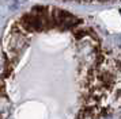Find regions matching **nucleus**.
<instances>
[{
    "instance_id": "nucleus-2",
    "label": "nucleus",
    "mask_w": 121,
    "mask_h": 119,
    "mask_svg": "<svg viewBox=\"0 0 121 119\" xmlns=\"http://www.w3.org/2000/svg\"><path fill=\"white\" fill-rule=\"evenodd\" d=\"M75 1H110V0H75Z\"/></svg>"
},
{
    "instance_id": "nucleus-1",
    "label": "nucleus",
    "mask_w": 121,
    "mask_h": 119,
    "mask_svg": "<svg viewBox=\"0 0 121 119\" xmlns=\"http://www.w3.org/2000/svg\"><path fill=\"white\" fill-rule=\"evenodd\" d=\"M120 56L83 18L35 5L1 42L0 119H101L118 112Z\"/></svg>"
}]
</instances>
